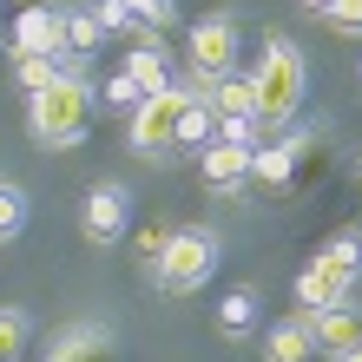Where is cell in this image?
Wrapping results in <instances>:
<instances>
[{
    "label": "cell",
    "instance_id": "obj_1",
    "mask_svg": "<svg viewBox=\"0 0 362 362\" xmlns=\"http://www.w3.org/2000/svg\"><path fill=\"white\" fill-rule=\"evenodd\" d=\"M27 125H33V139L47 145V152H73V145H86V132H93V86L73 79V73H59L47 93L27 99Z\"/></svg>",
    "mask_w": 362,
    "mask_h": 362
},
{
    "label": "cell",
    "instance_id": "obj_2",
    "mask_svg": "<svg viewBox=\"0 0 362 362\" xmlns=\"http://www.w3.org/2000/svg\"><path fill=\"white\" fill-rule=\"evenodd\" d=\"M250 86H257V125L264 132H284V125L296 119V105H303V86H310L303 53L276 33L264 47V59H257V73H250Z\"/></svg>",
    "mask_w": 362,
    "mask_h": 362
},
{
    "label": "cell",
    "instance_id": "obj_3",
    "mask_svg": "<svg viewBox=\"0 0 362 362\" xmlns=\"http://www.w3.org/2000/svg\"><path fill=\"white\" fill-rule=\"evenodd\" d=\"M152 270H158L165 290H198L204 276L218 270V238H211V230H172Z\"/></svg>",
    "mask_w": 362,
    "mask_h": 362
},
{
    "label": "cell",
    "instance_id": "obj_4",
    "mask_svg": "<svg viewBox=\"0 0 362 362\" xmlns=\"http://www.w3.org/2000/svg\"><path fill=\"white\" fill-rule=\"evenodd\" d=\"M185 86H172V93H158V99H139V112H132V152H145V158H158V152H172V139H178V112H185Z\"/></svg>",
    "mask_w": 362,
    "mask_h": 362
},
{
    "label": "cell",
    "instance_id": "obj_5",
    "mask_svg": "<svg viewBox=\"0 0 362 362\" xmlns=\"http://www.w3.org/2000/svg\"><path fill=\"white\" fill-rule=\"evenodd\" d=\"M230 53H238V20L211 13V20L191 27V73H198V93L211 86V79L230 73Z\"/></svg>",
    "mask_w": 362,
    "mask_h": 362
},
{
    "label": "cell",
    "instance_id": "obj_6",
    "mask_svg": "<svg viewBox=\"0 0 362 362\" xmlns=\"http://www.w3.org/2000/svg\"><path fill=\"white\" fill-rule=\"evenodd\" d=\"M66 47V13H53L47 0H27L13 20V59H53Z\"/></svg>",
    "mask_w": 362,
    "mask_h": 362
},
{
    "label": "cell",
    "instance_id": "obj_7",
    "mask_svg": "<svg viewBox=\"0 0 362 362\" xmlns=\"http://www.w3.org/2000/svg\"><path fill=\"white\" fill-rule=\"evenodd\" d=\"M356 276H362V270H349V264H336V257L316 250V264L296 276V303H303V310H336V303H349Z\"/></svg>",
    "mask_w": 362,
    "mask_h": 362
},
{
    "label": "cell",
    "instance_id": "obj_8",
    "mask_svg": "<svg viewBox=\"0 0 362 362\" xmlns=\"http://www.w3.org/2000/svg\"><path fill=\"white\" fill-rule=\"evenodd\" d=\"M125 204H132V191L112 185V178L86 191V238L93 244H119L125 238Z\"/></svg>",
    "mask_w": 362,
    "mask_h": 362
},
{
    "label": "cell",
    "instance_id": "obj_9",
    "mask_svg": "<svg viewBox=\"0 0 362 362\" xmlns=\"http://www.w3.org/2000/svg\"><path fill=\"white\" fill-rule=\"evenodd\" d=\"M296 323L310 329V343H329L336 356L362 343V316H356L349 303H336V310H296Z\"/></svg>",
    "mask_w": 362,
    "mask_h": 362
},
{
    "label": "cell",
    "instance_id": "obj_10",
    "mask_svg": "<svg viewBox=\"0 0 362 362\" xmlns=\"http://www.w3.org/2000/svg\"><path fill=\"white\" fill-rule=\"evenodd\" d=\"M244 178H250V152H244V145H224V139H218V145L204 152V185L230 198V191H244Z\"/></svg>",
    "mask_w": 362,
    "mask_h": 362
},
{
    "label": "cell",
    "instance_id": "obj_11",
    "mask_svg": "<svg viewBox=\"0 0 362 362\" xmlns=\"http://www.w3.org/2000/svg\"><path fill=\"white\" fill-rule=\"evenodd\" d=\"M310 152V139H284V145H257L250 152V178L257 185H290V172H296V158Z\"/></svg>",
    "mask_w": 362,
    "mask_h": 362
},
{
    "label": "cell",
    "instance_id": "obj_12",
    "mask_svg": "<svg viewBox=\"0 0 362 362\" xmlns=\"http://www.w3.org/2000/svg\"><path fill=\"white\" fill-rule=\"evenodd\" d=\"M105 356H112L105 329H93V323H73V329L53 343V356H47V362H105Z\"/></svg>",
    "mask_w": 362,
    "mask_h": 362
},
{
    "label": "cell",
    "instance_id": "obj_13",
    "mask_svg": "<svg viewBox=\"0 0 362 362\" xmlns=\"http://www.w3.org/2000/svg\"><path fill=\"white\" fill-rule=\"evenodd\" d=\"M125 79H132L145 99L172 93V73H165V53H158V47H132V59H125Z\"/></svg>",
    "mask_w": 362,
    "mask_h": 362
},
{
    "label": "cell",
    "instance_id": "obj_14",
    "mask_svg": "<svg viewBox=\"0 0 362 362\" xmlns=\"http://www.w3.org/2000/svg\"><path fill=\"white\" fill-rule=\"evenodd\" d=\"M310 356H316V343H310V329L296 323V316L264 336V362H310Z\"/></svg>",
    "mask_w": 362,
    "mask_h": 362
},
{
    "label": "cell",
    "instance_id": "obj_15",
    "mask_svg": "<svg viewBox=\"0 0 362 362\" xmlns=\"http://www.w3.org/2000/svg\"><path fill=\"white\" fill-rule=\"evenodd\" d=\"M211 112L218 119H257V86L250 79H218L211 86Z\"/></svg>",
    "mask_w": 362,
    "mask_h": 362
},
{
    "label": "cell",
    "instance_id": "obj_16",
    "mask_svg": "<svg viewBox=\"0 0 362 362\" xmlns=\"http://www.w3.org/2000/svg\"><path fill=\"white\" fill-rule=\"evenodd\" d=\"M172 145H185V152H191V145H211V99L204 93H191L185 99V112H178V139Z\"/></svg>",
    "mask_w": 362,
    "mask_h": 362
},
{
    "label": "cell",
    "instance_id": "obj_17",
    "mask_svg": "<svg viewBox=\"0 0 362 362\" xmlns=\"http://www.w3.org/2000/svg\"><path fill=\"white\" fill-rule=\"evenodd\" d=\"M250 323H257V290L244 284V290H230L224 303H218V329H224V336H244Z\"/></svg>",
    "mask_w": 362,
    "mask_h": 362
},
{
    "label": "cell",
    "instance_id": "obj_18",
    "mask_svg": "<svg viewBox=\"0 0 362 362\" xmlns=\"http://www.w3.org/2000/svg\"><path fill=\"white\" fill-rule=\"evenodd\" d=\"M27 349V310H0V362H20Z\"/></svg>",
    "mask_w": 362,
    "mask_h": 362
},
{
    "label": "cell",
    "instance_id": "obj_19",
    "mask_svg": "<svg viewBox=\"0 0 362 362\" xmlns=\"http://www.w3.org/2000/svg\"><path fill=\"white\" fill-rule=\"evenodd\" d=\"M99 40H105V27L93 13H66V53H93Z\"/></svg>",
    "mask_w": 362,
    "mask_h": 362
},
{
    "label": "cell",
    "instance_id": "obj_20",
    "mask_svg": "<svg viewBox=\"0 0 362 362\" xmlns=\"http://www.w3.org/2000/svg\"><path fill=\"white\" fill-rule=\"evenodd\" d=\"M20 224H27V198H20L13 185H0V244L20 238Z\"/></svg>",
    "mask_w": 362,
    "mask_h": 362
},
{
    "label": "cell",
    "instance_id": "obj_21",
    "mask_svg": "<svg viewBox=\"0 0 362 362\" xmlns=\"http://www.w3.org/2000/svg\"><path fill=\"white\" fill-rule=\"evenodd\" d=\"M13 73H20V86H27V93H47L53 79H59L53 59H13Z\"/></svg>",
    "mask_w": 362,
    "mask_h": 362
},
{
    "label": "cell",
    "instance_id": "obj_22",
    "mask_svg": "<svg viewBox=\"0 0 362 362\" xmlns=\"http://www.w3.org/2000/svg\"><path fill=\"white\" fill-rule=\"evenodd\" d=\"M139 86H132V79H125V73H112V79H105V105H112V112H139Z\"/></svg>",
    "mask_w": 362,
    "mask_h": 362
},
{
    "label": "cell",
    "instance_id": "obj_23",
    "mask_svg": "<svg viewBox=\"0 0 362 362\" xmlns=\"http://www.w3.org/2000/svg\"><path fill=\"white\" fill-rule=\"evenodd\" d=\"M329 27L336 33H362V0H329Z\"/></svg>",
    "mask_w": 362,
    "mask_h": 362
},
{
    "label": "cell",
    "instance_id": "obj_24",
    "mask_svg": "<svg viewBox=\"0 0 362 362\" xmlns=\"http://www.w3.org/2000/svg\"><path fill=\"white\" fill-rule=\"evenodd\" d=\"M257 119H224V145H244V152H257Z\"/></svg>",
    "mask_w": 362,
    "mask_h": 362
},
{
    "label": "cell",
    "instance_id": "obj_25",
    "mask_svg": "<svg viewBox=\"0 0 362 362\" xmlns=\"http://www.w3.org/2000/svg\"><path fill=\"white\" fill-rule=\"evenodd\" d=\"M93 20H99L105 33H112V27H132V7H125V0H99V7H93Z\"/></svg>",
    "mask_w": 362,
    "mask_h": 362
},
{
    "label": "cell",
    "instance_id": "obj_26",
    "mask_svg": "<svg viewBox=\"0 0 362 362\" xmlns=\"http://www.w3.org/2000/svg\"><path fill=\"white\" fill-rule=\"evenodd\" d=\"M125 7H132V20H152V27L172 20V0H125Z\"/></svg>",
    "mask_w": 362,
    "mask_h": 362
},
{
    "label": "cell",
    "instance_id": "obj_27",
    "mask_svg": "<svg viewBox=\"0 0 362 362\" xmlns=\"http://www.w3.org/2000/svg\"><path fill=\"white\" fill-rule=\"evenodd\" d=\"M165 238H172V230H145V238H139V250H145V257L158 264V250H165Z\"/></svg>",
    "mask_w": 362,
    "mask_h": 362
},
{
    "label": "cell",
    "instance_id": "obj_28",
    "mask_svg": "<svg viewBox=\"0 0 362 362\" xmlns=\"http://www.w3.org/2000/svg\"><path fill=\"white\" fill-rule=\"evenodd\" d=\"M303 7H310V13H329V0H303Z\"/></svg>",
    "mask_w": 362,
    "mask_h": 362
},
{
    "label": "cell",
    "instance_id": "obj_29",
    "mask_svg": "<svg viewBox=\"0 0 362 362\" xmlns=\"http://www.w3.org/2000/svg\"><path fill=\"white\" fill-rule=\"evenodd\" d=\"M343 362H362V343H356V349H343Z\"/></svg>",
    "mask_w": 362,
    "mask_h": 362
},
{
    "label": "cell",
    "instance_id": "obj_30",
    "mask_svg": "<svg viewBox=\"0 0 362 362\" xmlns=\"http://www.w3.org/2000/svg\"><path fill=\"white\" fill-rule=\"evenodd\" d=\"M356 172H362V165H356Z\"/></svg>",
    "mask_w": 362,
    "mask_h": 362
},
{
    "label": "cell",
    "instance_id": "obj_31",
    "mask_svg": "<svg viewBox=\"0 0 362 362\" xmlns=\"http://www.w3.org/2000/svg\"><path fill=\"white\" fill-rule=\"evenodd\" d=\"M356 73H362V66H356Z\"/></svg>",
    "mask_w": 362,
    "mask_h": 362
}]
</instances>
